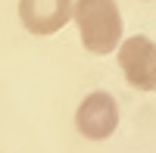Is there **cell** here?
I'll return each mask as SVG.
<instances>
[{
  "instance_id": "4",
  "label": "cell",
  "mask_w": 156,
  "mask_h": 153,
  "mask_svg": "<svg viewBox=\"0 0 156 153\" xmlns=\"http://www.w3.org/2000/svg\"><path fill=\"white\" fill-rule=\"evenodd\" d=\"M75 16V0H19V19L31 34H56Z\"/></svg>"
},
{
  "instance_id": "3",
  "label": "cell",
  "mask_w": 156,
  "mask_h": 153,
  "mask_svg": "<svg viewBox=\"0 0 156 153\" xmlns=\"http://www.w3.org/2000/svg\"><path fill=\"white\" fill-rule=\"evenodd\" d=\"M75 125L90 141H106L115 131V125H119V103H115V97L106 91L87 94L75 112Z\"/></svg>"
},
{
  "instance_id": "2",
  "label": "cell",
  "mask_w": 156,
  "mask_h": 153,
  "mask_svg": "<svg viewBox=\"0 0 156 153\" xmlns=\"http://www.w3.org/2000/svg\"><path fill=\"white\" fill-rule=\"evenodd\" d=\"M119 66L137 91H156V44L144 34L125 37L119 47Z\"/></svg>"
},
{
  "instance_id": "1",
  "label": "cell",
  "mask_w": 156,
  "mask_h": 153,
  "mask_svg": "<svg viewBox=\"0 0 156 153\" xmlns=\"http://www.w3.org/2000/svg\"><path fill=\"white\" fill-rule=\"evenodd\" d=\"M75 25L87 53L106 56L122 41V12L115 0H75Z\"/></svg>"
}]
</instances>
